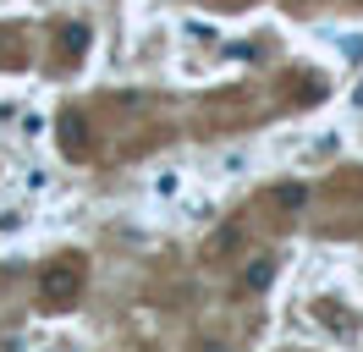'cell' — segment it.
<instances>
[{"label": "cell", "mask_w": 363, "mask_h": 352, "mask_svg": "<svg viewBox=\"0 0 363 352\" xmlns=\"http://www.w3.org/2000/svg\"><path fill=\"white\" fill-rule=\"evenodd\" d=\"M61 149H67V154H83V149H89V132H83L77 116H61Z\"/></svg>", "instance_id": "cell-4"}, {"label": "cell", "mask_w": 363, "mask_h": 352, "mask_svg": "<svg viewBox=\"0 0 363 352\" xmlns=\"http://www.w3.org/2000/svg\"><path fill=\"white\" fill-rule=\"evenodd\" d=\"M270 204H275V209H303V204H308V187L286 182V187H275V193H270Z\"/></svg>", "instance_id": "cell-6"}, {"label": "cell", "mask_w": 363, "mask_h": 352, "mask_svg": "<svg viewBox=\"0 0 363 352\" xmlns=\"http://www.w3.org/2000/svg\"><path fill=\"white\" fill-rule=\"evenodd\" d=\"M270 281H275V259H259V264L242 270V292H264Z\"/></svg>", "instance_id": "cell-5"}, {"label": "cell", "mask_w": 363, "mask_h": 352, "mask_svg": "<svg viewBox=\"0 0 363 352\" xmlns=\"http://www.w3.org/2000/svg\"><path fill=\"white\" fill-rule=\"evenodd\" d=\"M55 39H61V44H55V50H61V61H77V55L89 50V28H83V22H67Z\"/></svg>", "instance_id": "cell-3"}, {"label": "cell", "mask_w": 363, "mask_h": 352, "mask_svg": "<svg viewBox=\"0 0 363 352\" xmlns=\"http://www.w3.org/2000/svg\"><path fill=\"white\" fill-rule=\"evenodd\" d=\"M39 297H45L50 308H72L77 297H83V264L72 259V253L50 259L45 270H39Z\"/></svg>", "instance_id": "cell-1"}, {"label": "cell", "mask_w": 363, "mask_h": 352, "mask_svg": "<svg viewBox=\"0 0 363 352\" xmlns=\"http://www.w3.org/2000/svg\"><path fill=\"white\" fill-rule=\"evenodd\" d=\"M231 253H242V226H220L204 242V259H231Z\"/></svg>", "instance_id": "cell-2"}]
</instances>
